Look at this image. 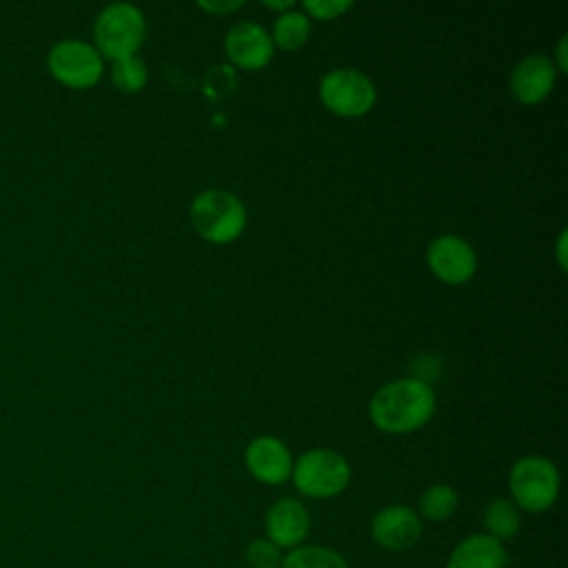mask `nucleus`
Instances as JSON below:
<instances>
[{"label": "nucleus", "instance_id": "f257e3e1", "mask_svg": "<svg viewBox=\"0 0 568 568\" xmlns=\"http://www.w3.org/2000/svg\"><path fill=\"white\" fill-rule=\"evenodd\" d=\"M435 413V393L428 382L402 377L375 390L368 404L373 426L384 433L402 435L422 428Z\"/></svg>", "mask_w": 568, "mask_h": 568}, {"label": "nucleus", "instance_id": "f03ea898", "mask_svg": "<svg viewBox=\"0 0 568 568\" xmlns=\"http://www.w3.org/2000/svg\"><path fill=\"white\" fill-rule=\"evenodd\" d=\"M146 36L144 13L129 2L106 4L93 22V47L109 60H122L138 53Z\"/></svg>", "mask_w": 568, "mask_h": 568}, {"label": "nucleus", "instance_id": "7ed1b4c3", "mask_svg": "<svg viewBox=\"0 0 568 568\" xmlns=\"http://www.w3.org/2000/svg\"><path fill=\"white\" fill-rule=\"evenodd\" d=\"M191 224L204 240L229 244L242 235L246 209L237 195L222 189H206L191 202Z\"/></svg>", "mask_w": 568, "mask_h": 568}, {"label": "nucleus", "instance_id": "20e7f679", "mask_svg": "<svg viewBox=\"0 0 568 568\" xmlns=\"http://www.w3.org/2000/svg\"><path fill=\"white\" fill-rule=\"evenodd\" d=\"M510 501L526 513H544L559 497V470L541 455H526L508 473Z\"/></svg>", "mask_w": 568, "mask_h": 568}, {"label": "nucleus", "instance_id": "39448f33", "mask_svg": "<svg viewBox=\"0 0 568 568\" xmlns=\"http://www.w3.org/2000/svg\"><path fill=\"white\" fill-rule=\"evenodd\" d=\"M293 486L313 499H328L351 484V466L344 455L328 448H311L293 462Z\"/></svg>", "mask_w": 568, "mask_h": 568}, {"label": "nucleus", "instance_id": "423d86ee", "mask_svg": "<svg viewBox=\"0 0 568 568\" xmlns=\"http://www.w3.org/2000/svg\"><path fill=\"white\" fill-rule=\"evenodd\" d=\"M49 73L69 89H89L100 82L104 60L98 49L84 40H60L47 53Z\"/></svg>", "mask_w": 568, "mask_h": 568}, {"label": "nucleus", "instance_id": "0eeeda50", "mask_svg": "<svg viewBox=\"0 0 568 568\" xmlns=\"http://www.w3.org/2000/svg\"><path fill=\"white\" fill-rule=\"evenodd\" d=\"M320 98L331 113L342 118H359L373 109L377 91L366 73L344 67L333 69L322 78Z\"/></svg>", "mask_w": 568, "mask_h": 568}, {"label": "nucleus", "instance_id": "6e6552de", "mask_svg": "<svg viewBox=\"0 0 568 568\" xmlns=\"http://www.w3.org/2000/svg\"><path fill=\"white\" fill-rule=\"evenodd\" d=\"M426 262L444 284H466L477 271L475 248L459 235H439L426 251Z\"/></svg>", "mask_w": 568, "mask_h": 568}, {"label": "nucleus", "instance_id": "1a4fd4ad", "mask_svg": "<svg viewBox=\"0 0 568 568\" xmlns=\"http://www.w3.org/2000/svg\"><path fill=\"white\" fill-rule=\"evenodd\" d=\"M422 519L419 515L402 504H393V506H384L382 510L375 513L373 521H371V537L377 546L386 548V550H408L413 548L419 537H422Z\"/></svg>", "mask_w": 568, "mask_h": 568}, {"label": "nucleus", "instance_id": "9d476101", "mask_svg": "<svg viewBox=\"0 0 568 568\" xmlns=\"http://www.w3.org/2000/svg\"><path fill=\"white\" fill-rule=\"evenodd\" d=\"M266 539H271L282 550H293L302 546L311 530V515L300 499L282 497L277 499L264 517Z\"/></svg>", "mask_w": 568, "mask_h": 568}, {"label": "nucleus", "instance_id": "9b49d317", "mask_svg": "<svg viewBox=\"0 0 568 568\" xmlns=\"http://www.w3.org/2000/svg\"><path fill=\"white\" fill-rule=\"evenodd\" d=\"M244 464L248 473L266 486L284 484L286 479H291L293 470L291 450L282 439L273 435L255 437L244 450Z\"/></svg>", "mask_w": 568, "mask_h": 568}, {"label": "nucleus", "instance_id": "f8f14e48", "mask_svg": "<svg viewBox=\"0 0 568 568\" xmlns=\"http://www.w3.org/2000/svg\"><path fill=\"white\" fill-rule=\"evenodd\" d=\"M557 80V69L552 58L544 53H530L519 60L510 73V93L517 102L532 106L544 102Z\"/></svg>", "mask_w": 568, "mask_h": 568}, {"label": "nucleus", "instance_id": "ddd939ff", "mask_svg": "<svg viewBox=\"0 0 568 568\" xmlns=\"http://www.w3.org/2000/svg\"><path fill=\"white\" fill-rule=\"evenodd\" d=\"M273 49L275 44L266 29L255 22H237L229 29L224 38V51L229 60L246 71H257L266 67L273 58Z\"/></svg>", "mask_w": 568, "mask_h": 568}, {"label": "nucleus", "instance_id": "4468645a", "mask_svg": "<svg viewBox=\"0 0 568 568\" xmlns=\"http://www.w3.org/2000/svg\"><path fill=\"white\" fill-rule=\"evenodd\" d=\"M508 550L486 532L464 537L448 555L446 568H506Z\"/></svg>", "mask_w": 568, "mask_h": 568}, {"label": "nucleus", "instance_id": "2eb2a0df", "mask_svg": "<svg viewBox=\"0 0 568 568\" xmlns=\"http://www.w3.org/2000/svg\"><path fill=\"white\" fill-rule=\"evenodd\" d=\"M519 508L506 499V497H495L488 501L484 508V528L486 535L497 539V541H508L519 532Z\"/></svg>", "mask_w": 568, "mask_h": 568}, {"label": "nucleus", "instance_id": "dca6fc26", "mask_svg": "<svg viewBox=\"0 0 568 568\" xmlns=\"http://www.w3.org/2000/svg\"><path fill=\"white\" fill-rule=\"evenodd\" d=\"M457 504H459V495L453 486L433 484L419 495L417 515H419V519H426L433 524L446 521L457 510Z\"/></svg>", "mask_w": 568, "mask_h": 568}, {"label": "nucleus", "instance_id": "f3484780", "mask_svg": "<svg viewBox=\"0 0 568 568\" xmlns=\"http://www.w3.org/2000/svg\"><path fill=\"white\" fill-rule=\"evenodd\" d=\"M280 568H348V564L333 548L302 544L284 555Z\"/></svg>", "mask_w": 568, "mask_h": 568}, {"label": "nucleus", "instance_id": "a211bd4d", "mask_svg": "<svg viewBox=\"0 0 568 568\" xmlns=\"http://www.w3.org/2000/svg\"><path fill=\"white\" fill-rule=\"evenodd\" d=\"M311 33V24L304 11H284L275 24H273V44H277L284 51H295L300 47H304V42L308 40Z\"/></svg>", "mask_w": 568, "mask_h": 568}, {"label": "nucleus", "instance_id": "6ab92c4d", "mask_svg": "<svg viewBox=\"0 0 568 568\" xmlns=\"http://www.w3.org/2000/svg\"><path fill=\"white\" fill-rule=\"evenodd\" d=\"M146 80H149L146 64L138 55L115 60L111 67V82L122 93H138L146 84Z\"/></svg>", "mask_w": 568, "mask_h": 568}, {"label": "nucleus", "instance_id": "aec40b11", "mask_svg": "<svg viewBox=\"0 0 568 568\" xmlns=\"http://www.w3.org/2000/svg\"><path fill=\"white\" fill-rule=\"evenodd\" d=\"M244 559L251 568H280L284 559V550L277 548L271 539L257 537L246 546Z\"/></svg>", "mask_w": 568, "mask_h": 568}, {"label": "nucleus", "instance_id": "412c9836", "mask_svg": "<svg viewBox=\"0 0 568 568\" xmlns=\"http://www.w3.org/2000/svg\"><path fill=\"white\" fill-rule=\"evenodd\" d=\"M351 7H353V2H348V0H306V2H302L304 13H308L311 18H317V20L339 18Z\"/></svg>", "mask_w": 568, "mask_h": 568}, {"label": "nucleus", "instance_id": "4be33fe9", "mask_svg": "<svg viewBox=\"0 0 568 568\" xmlns=\"http://www.w3.org/2000/svg\"><path fill=\"white\" fill-rule=\"evenodd\" d=\"M197 7L204 9V11H209V13H213V16H222V13H233L235 9H240L242 2H240V0H224V2H220V0H213V2L200 0Z\"/></svg>", "mask_w": 568, "mask_h": 568}, {"label": "nucleus", "instance_id": "5701e85b", "mask_svg": "<svg viewBox=\"0 0 568 568\" xmlns=\"http://www.w3.org/2000/svg\"><path fill=\"white\" fill-rule=\"evenodd\" d=\"M552 64H555L557 73H564V71H566V38L559 40V44H557V55H555Z\"/></svg>", "mask_w": 568, "mask_h": 568}, {"label": "nucleus", "instance_id": "b1692460", "mask_svg": "<svg viewBox=\"0 0 568 568\" xmlns=\"http://www.w3.org/2000/svg\"><path fill=\"white\" fill-rule=\"evenodd\" d=\"M262 7L284 13V11H291L295 7V2L293 0H262Z\"/></svg>", "mask_w": 568, "mask_h": 568}, {"label": "nucleus", "instance_id": "393cba45", "mask_svg": "<svg viewBox=\"0 0 568 568\" xmlns=\"http://www.w3.org/2000/svg\"><path fill=\"white\" fill-rule=\"evenodd\" d=\"M564 244H566V233L559 235V244H557V255H559V266H561V268H564V264H566V260H564V251H566Z\"/></svg>", "mask_w": 568, "mask_h": 568}]
</instances>
